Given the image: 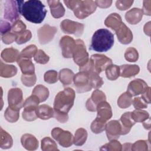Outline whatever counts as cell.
I'll return each instance as SVG.
<instances>
[{
	"label": "cell",
	"instance_id": "1",
	"mask_svg": "<svg viewBox=\"0 0 151 151\" xmlns=\"http://www.w3.org/2000/svg\"><path fill=\"white\" fill-rule=\"evenodd\" d=\"M44 5L39 0H29L24 2L21 9V14L26 20L34 23H41L47 14Z\"/></svg>",
	"mask_w": 151,
	"mask_h": 151
},
{
	"label": "cell",
	"instance_id": "2",
	"mask_svg": "<svg viewBox=\"0 0 151 151\" xmlns=\"http://www.w3.org/2000/svg\"><path fill=\"white\" fill-rule=\"evenodd\" d=\"M114 35L107 29H99L93 34L90 50L97 52H106L114 44Z\"/></svg>",
	"mask_w": 151,
	"mask_h": 151
},
{
	"label": "cell",
	"instance_id": "3",
	"mask_svg": "<svg viewBox=\"0 0 151 151\" xmlns=\"http://www.w3.org/2000/svg\"><path fill=\"white\" fill-rule=\"evenodd\" d=\"M65 5L74 12L78 19H84L95 12L97 5L94 1L71 0L64 1Z\"/></svg>",
	"mask_w": 151,
	"mask_h": 151
},
{
	"label": "cell",
	"instance_id": "4",
	"mask_svg": "<svg viewBox=\"0 0 151 151\" xmlns=\"http://www.w3.org/2000/svg\"><path fill=\"white\" fill-rule=\"evenodd\" d=\"M76 97L74 90L70 87L60 91L55 97L53 109L55 111L68 113L73 107Z\"/></svg>",
	"mask_w": 151,
	"mask_h": 151
},
{
	"label": "cell",
	"instance_id": "5",
	"mask_svg": "<svg viewBox=\"0 0 151 151\" xmlns=\"http://www.w3.org/2000/svg\"><path fill=\"white\" fill-rule=\"evenodd\" d=\"M24 4L23 1H6L4 5V18L11 22L19 19L21 6Z\"/></svg>",
	"mask_w": 151,
	"mask_h": 151
},
{
	"label": "cell",
	"instance_id": "6",
	"mask_svg": "<svg viewBox=\"0 0 151 151\" xmlns=\"http://www.w3.org/2000/svg\"><path fill=\"white\" fill-rule=\"evenodd\" d=\"M76 45L73 54V58L74 63L80 67L84 65L90 58L83 41L78 39L76 40Z\"/></svg>",
	"mask_w": 151,
	"mask_h": 151
},
{
	"label": "cell",
	"instance_id": "7",
	"mask_svg": "<svg viewBox=\"0 0 151 151\" xmlns=\"http://www.w3.org/2000/svg\"><path fill=\"white\" fill-rule=\"evenodd\" d=\"M73 82L76 90L78 93H86L92 89L90 82L89 74L87 71H80L74 75Z\"/></svg>",
	"mask_w": 151,
	"mask_h": 151
},
{
	"label": "cell",
	"instance_id": "8",
	"mask_svg": "<svg viewBox=\"0 0 151 151\" xmlns=\"http://www.w3.org/2000/svg\"><path fill=\"white\" fill-rule=\"evenodd\" d=\"M51 136L64 147H68L73 144V136L69 131L55 127L51 131Z\"/></svg>",
	"mask_w": 151,
	"mask_h": 151
},
{
	"label": "cell",
	"instance_id": "9",
	"mask_svg": "<svg viewBox=\"0 0 151 151\" xmlns=\"http://www.w3.org/2000/svg\"><path fill=\"white\" fill-rule=\"evenodd\" d=\"M90 61L94 72L100 74L110 65L112 64V60L105 55L95 54L91 56Z\"/></svg>",
	"mask_w": 151,
	"mask_h": 151
},
{
	"label": "cell",
	"instance_id": "10",
	"mask_svg": "<svg viewBox=\"0 0 151 151\" xmlns=\"http://www.w3.org/2000/svg\"><path fill=\"white\" fill-rule=\"evenodd\" d=\"M60 27L65 34H73L77 37H80L83 33L84 25L70 19H64L61 22Z\"/></svg>",
	"mask_w": 151,
	"mask_h": 151
},
{
	"label": "cell",
	"instance_id": "11",
	"mask_svg": "<svg viewBox=\"0 0 151 151\" xmlns=\"http://www.w3.org/2000/svg\"><path fill=\"white\" fill-rule=\"evenodd\" d=\"M8 102L9 106L21 109L24 106L22 91L19 88H11L8 93Z\"/></svg>",
	"mask_w": 151,
	"mask_h": 151
},
{
	"label": "cell",
	"instance_id": "12",
	"mask_svg": "<svg viewBox=\"0 0 151 151\" xmlns=\"http://www.w3.org/2000/svg\"><path fill=\"white\" fill-rule=\"evenodd\" d=\"M57 31V29L54 27L45 24L38 29V37L41 44H46L50 42L54 38Z\"/></svg>",
	"mask_w": 151,
	"mask_h": 151
},
{
	"label": "cell",
	"instance_id": "13",
	"mask_svg": "<svg viewBox=\"0 0 151 151\" xmlns=\"http://www.w3.org/2000/svg\"><path fill=\"white\" fill-rule=\"evenodd\" d=\"M76 40L73 38L65 35L60 41V46L62 50V55L64 58H73V54L76 47Z\"/></svg>",
	"mask_w": 151,
	"mask_h": 151
},
{
	"label": "cell",
	"instance_id": "14",
	"mask_svg": "<svg viewBox=\"0 0 151 151\" xmlns=\"http://www.w3.org/2000/svg\"><path fill=\"white\" fill-rule=\"evenodd\" d=\"M106 100V96L104 92L96 89L86 103V109L90 111H96L97 106L101 101Z\"/></svg>",
	"mask_w": 151,
	"mask_h": 151
},
{
	"label": "cell",
	"instance_id": "15",
	"mask_svg": "<svg viewBox=\"0 0 151 151\" xmlns=\"http://www.w3.org/2000/svg\"><path fill=\"white\" fill-rule=\"evenodd\" d=\"M106 132L109 140H117L122 135V126L119 120H111L107 123Z\"/></svg>",
	"mask_w": 151,
	"mask_h": 151
},
{
	"label": "cell",
	"instance_id": "16",
	"mask_svg": "<svg viewBox=\"0 0 151 151\" xmlns=\"http://www.w3.org/2000/svg\"><path fill=\"white\" fill-rule=\"evenodd\" d=\"M117 39L121 44H129L133 40V34L131 30L122 22L119 28L115 31Z\"/></svg>",
	"mask_w": 151,
	"mask_h": 151
},
{
	"label": "cell",
	"instance_id": "17",
	"mask_svg": "<svg viewBox=\"0 0 151 151\" xmlns=\"http://www.w3.org/2000/svg\"><path fill=\"white\" fill-rule=\"evenodd\" d=\"M147 87V84L143 80L137 78L130 82L127 91L132 96H136L141 94Z\"/></svg>",
	"mask_w": 151,
	"mask_h": 151
},
{
	"label": "cell",
	"instance_id": "18",
	"mask_svg": "<svg viewBox=\"0 0 151 151\" xmlns=\"http://www.w3.org/2000/svg\"><path fill=\"white\" fill-rule=\"evenodd\" d=\"M96 111H97V117L106 121L110 119L113 115L111 107L106 101L100 102L97 106Z\"/></svg>",
	"mask_w": 151,
	"mask_h": 151
},
{
	"label": "cell",
	"instance_id": "19",
	"mask_svg": "<svg viewBox=\"0 0 151 151\" xmlns=\"http://www.w3.org/2000/svg\"><path fill=\"white\" fill-rule=\"evenodd\" d=\"M122 126V134L124 135L130 131L132 126L136 123L134 120L133 119L131 112L127 111L123 114L119 120Z\"/></svg>",
	"mask_w": 151,
	"mask_h": 151
},
{
	"label": "cell",
	"instance_id": "20",
	"mask_svg": "<svg viewBox=\"0 0 151 151\" xmlns=\"http://www.w3.org/2000/svg\"><path fill=\"white\" fill-rule=\"evenodd\" d=\"M21 142L22 146L28 150H35L38 147V141L32 134L26 133L22 136Z\"/></svg>",
	"mask_w": 151,
	"mask_h": 151
},
{
	"label": "cell",
	"instance_id": "21",
	"mask_svg": "<svg viewBox=\"0 0 151 151\" xmlns=\"http://www.w3.org/2000/svg\"><path fill=\"white\" fill-rule=\"evenodd\" d=\"M143 15V13L141 9L133 8L126 13L125 19L129 24L135 25L142 20Z\"/></svg>",
	"mask_w": 151,
	"mask_h": 151
},
{
	"label": "cell",
	"instance_id": "22",
	"mask_svg": "<svg viewBox=\"0 0 151 151\" xmlns=\"http://www.w3.org/2000/svg\"><path fill=\"white\" fill-rule=\"evenodd\" d=\"M17 64L19 66L22 74H35V67L31 59L18 57Z\"/></svg>",
	"mask_w": 151,
	"mask_h": 151
},
{
	"label": "cell",
	"instance_id": "23",
	"mask_svg": "<svg viewBox=\"0 0 151 151\" xmlns=\"http://www.w3.org/2000/svg\"><path fill=\"white\" fill-rule=\"evenodd\" d=\"M50 8L51 14L55 18H60L64 15L65 9L60 1H47Z\"/></svg>",
	"mask_w": 151,
	"mask_h": 151
},
{
	"label": "cell",
	"instance_id": "24",
	"mask_svg": "<svg viewBox=\"0 0 151 151\" xmlns=\"http://www.w3.org/2000/svg\"><path fill=\"white\" fill-rule=\"evenodd\" d=\"M120 76L124 78H130L137 75L140 71V68L137 65L123 64L119 66Z\"/></svg>",
	"mask_w": 151,
	"mask_h": 151
},
{
	"label": "cell",
	"instance_id": "25",
	"mask_svg": "<svg viewBox=\"0 0 151 151\" xmlns=\"http://www.w3.org/2000/svg\"><path fill=\"white\" fill-rule=\"evenodd\" d=\"M122 22L120 15L117 13L110 14L104 21L105 25L114 31L119 28Z\"/></svg>",
	"mask_w": 151,
	"mask_h": 151
},
{
	"label": "cell",
	"instance_id": "26",
	"mask_svg": "<svg viewBox=\"0 0 151 151\" xmlns=\"http://www.w3.org/2000/svg\"><path fill=\"white\" fill-rule=\"evenodd\" d=\"M19 55V53L18 50L12 47L5 48L1 52V57L2 60L7 63L17 61Z\"/></svg>",
	"mask_w": 151,
	"mask_h": 151
},
{
	"label": "cell",
	"instance_id": "27",
	"mask_svg": "<svg viewBox=\"0 0 151 151\" xmlns=\"http://www.w3.org/2000/svg\"><path fill=\"white\" fill-rule=\"evenodd\" d=\"M74 73L72 70L68 68L61 69L59 72L58 78L60 82L64 86H68L73 81Z\"/></svg>",
	"mask_w": 151,
	"mask_h": 151
},
{
	"label": "cell",
	"instance_id": "28",
	"mask_svg": "<svg viewBox=\"0 0 151 151\" xmlns=\"http://www.w3.org/2000/svg\"><path fill=\"white\" fill-rule=\"evenodd\" d=\"M0 76L4 78H10L15 76L17 73V68L13 65H8L0 62Z\"/></svg>",
	"mask_w": 151,
	"mask_h": 151
},
{
	"label": "cell",
	"instance_id": "29",
	"mask_svg": "<svg viewBox=\"0 0 151 151\" xmlns=\"http://www.w3.org/2000/svg\"><path fill=\"white\" fill-rule=\"evenodd\" d=\"M38 117L42 120H47L54 117V109L47 104L38 106L37 110Z\"/></svg>",
	"mask_w": 151,
	"mask_h": 151
},
{
	"label": "cell",
	"instance_id": "30",
	"mask_svg": "<svg viewBox=\"0 0 151 151\" xmlns=\"http://www.w3.org/2000/svg\"><path fill=\"white\" fill-rule=\"evenodd\" d=\"M24 109L22 111V118L28 122H32L38 118L37 110L38 107L34 106H24Z\"/></svg>",
	"mask_w": 151,
	"mask_h": 151
},
{
	"label": "cell",
	"instance_id": "31",
	"mask_svg": "<svg viewBox=\"0 0 151 151\" xmlns=\"http://www.w3.org/2000/svg\"><path fill=\"white\" fill-rule=\"evenodd\" d=\"M32 94L38 97L40 103H41L45 101L48 99L49 96V90L43 85L38 84L34 88Z\"/></svg>",
	"mask_w": 151,
	"mask_h": 151
},
{
	"label": "cell",
	"instance_id": "32",
	"mask_svg": "<svg viewBox=\"0 0 151 151\" xmlns=\"http://www.w3.org/2000/svg\"><path fill=\"white\" fill-rule=\"evenodd\" d=\"M87 138V132L84 128L78 129L73 137V143L76 146H81L83 145Z\"/></svg>",
	"mask_w": 151,
	"mask_h": 151
},
{
	"label": "cell",
	"instance_id": "33",
	"mask_svg": "<svg viewBox=\"0 0 151 151\" xmlns=\"http://www.w3.org/2000/svg\"><path fill=\"white\" fill-rule=\"evenodd\" d=\"M12 145L13 140L11 136L1 127V148L3 149H9L12 146Z\"/></svg>",
	"mask_w": 151,
	"mask_h": 151
},
{
	"label": "cell",
	"instance_id": "34",
	"mask_svg": "<svg viewBox=\"0 0 151 151\" xmlns=\"http://www.w3.org/2000/svg\"><path fill=\"white\" fill-rule=\"evenodd\" d=\"M19 109L8 106L4 113L5 119L10 123L16 122L19 117Z\"/></svg>",
	"mask_w": 151,
	"mask_h": 151
},
{
	"label": "cell",
	"instance_id": "35",
	"mask_svg": "<svg viewBox=\"0 0 151 151\" xmlns=\"http://www.w3.org/2000/svg\"><path fill=\"white\" fill-rule=\"evenodd\" d=\"M106 124L107 121L97 117L91 123L90 128L94 133H100L105 130Z\"/></svg>",
	"mask_w": 151,
	"mask_h": 151
},
{
	"label": "cell",
	"instance_id": "36",
	"mask_svg": "<svg viewBox=\"0 0 151 151\" xmlns=\"http://www.w3.org/2000/svg\"><path fill=\"white\" fill-rule=\"evenodd\" d=\"M132 101V96L126 91L122 94L118 98L117 105L122 109H126L131 106Z\"/></svg>",
	"mask_w": 151,
	"mask_h": 151
},
{
	"label": "cell",
	"instance_id": "37",
	"mask_svg": "<svg viewBox=\"0 0 151 151\" xmlns=\"http://www.w3.org/2000/svg\"><path fill=\"white\" fill-rule=\"evenodd\" d=\"M105 70L106 77L109 80H116L120 76V68L116 65L111 64Z\"/></svg>",
	"mask_w": 151,
	"mask_h": 151
},
{
	"label": "cell",
	"instance_id": "38",
	"mask_svg": "<svg viewBox=\"0 0 151 151\" xmlns=\"http://www.w3.org/2000/svg\"><path fill=\"white\" fill-rule=\"evenodd\" d=\"M41 149L43 151L58 150L55 142L49 137H45L41 140Z\"/></svg>",
	"mask_w": 151,
	"mask_h": 151
},
{
	"label": "cell",
	"instance_id": "39",
	"mask_svg": "<svg viewBox=\"0 0 151 151\" xmlns=\"http://www.w3.org/2000/svg\"><path fill=\"white\" fill-rule=\"evenodd\" d=\"M88 73L89 74L90 82L92 88L98 89L100 88L104 83L102 78L99 76V74L94 72L93 71H89Z\"/></svg>",
	"mask_w": 151,
	"mask_h": 151
},
{
	"label": "cell",
	"instance_id": "40",
	"mask_svg": "<svg viewBox=\"0 0 151 151\" xmlns=\"http://www.w3.org/2000/svg\"><path fill=\"white\" fill-rule=\"evenodd\" d=\"M131 115L135 122H143L149 117L147 111L142 109H136L131 112Z\"/></svg>",
	"mask_w": 151,
	"mask_h": 151
},
{
	"label": "cell",
	"instance_id": "41",
	"mask_svg": "<svg viewBox=\"0 0 151 151\" xmlns=\"http://www.w3.org/2000/svg\"><path fill=\"white\" fill-rule=\"evenodd\" d=\"M100 150H111L120 151L122 150V145L117 140H111L108 143L102 146L100 149Z\"/></svg>",
	"mask_w": 151,
	"mask_h": 151
},
{
	"label": "cell",
	"instance_id": "42",
	"mask_svg": "<svg viewBox=\"0 0 151 151\" xmlns=\"http://www.w3.org/2000/svg\"><path fill=\"white\" fill-rule=\"evenodd\" d=\"M37 51H38V49L36 45L31 44L27 46L24 50H22L21 53L19 54V56L21 57L31 59L33 57H34Z\"/></svg>",
	"mask_w": 151,
	"mask_h": 151
},
{
	"label": "cell",
	"instance_id": "43",
	"mask_svg": "<svg viewBox=\"0 0 151 151\" xmlns=\"http://www.w3.org/2000/svg\"><path fill=\"white\" fill-rule=\"evenodd\" d=\"M125 59L129 62H136L139 58V54L137 50L133 47L126 49L124 53Z\"/></svg>",
	"mask_w": 151,
	"mask_h": 151
},
{
	"label": "cell",
	"instance_id": "44",
	"mask_svg": "<svg viewBox=\"0 0 151 151\" xmlns=\"http://www.w3.org/2000/svg\"><path fill=\"white\" fill-rule=\"evenodd\" d=\"M31 37H32L31 32L28 29H26L23 32H21L20 34L17 35L15 42L19 45L23 44L28 42V41H29Z\"/></svg>",
	"mask_w": 151,
	"mask_h": 151
},
{
	"label": "cell",
	"instance_id": "45",
	"mask_svg": "<svg viewBox=\"0 0 151 151\" xmlns=\"http://www.w3.org/2000/svg\"><path fill=\"white\" fill-rule=\"evenodd\" d=\"M22 83L27 87L33 86L37 81V77L35 74H22L21 77Z\"/></svg>",
	"mask_w": 151,
	"mask_h": 151
},
{
	"label": "cell",
	"instance_id": "46",
	"mask_svg": "<svg viewBox=\"0 0 151 151\" xmlns=\"http://www.w3.org/2000/svg\"><path fill=\"white\" fill-rule=\"evenodd\" d=\"M34 59L37 63L41 64H47L50 60V57L42 50H38L36 52Z\"/></svg>",
	"mask_w": 151,
	"mask_h": 151
},
{
	"label": "cell",
	"instance_id": "47",
	"mask_svg": "<svg viewBox=\"0 0 151 151\" xmlns=\"http://www.w3.org/2000/svg\"><path fill=\"white\" fill-rule=\"evenodd\" d=\"M58 73L55 70H48L44 75V81L48 84H54L58 81Z\"/></svg>",
	"mask_w": 151,
	"mask_h": 151
},
{
	"label": "cell",
	"instance_id": "48",
	"mask_svg": "<svg viewBox=\"0 0 151 151\" xmlns=\"http://www.w3.org/2000/svg\"><path fill=\"white\" fill-rule=\"evenodd\" d=\"M25 24L20 19L16 21L13 23L11 27V32L15 34L16 35L26 30Z\"/></svg>",
	"mask_w": 151,
	"mask_h": 151
},
{
	"label": "cell",
	"instance_id": "49",
	"mask_svg": "<svg viewBox=\"0 0 151 151\" xmlns=\"http://www.w3.org/2000/svg\"><path fill=\"white\" fill-rule=\"evenodd\" d=\"M131 150L133 151H146L148 150V145L146 140H140L132 145Z\"/></svg>",
	"mask_w": 151,
	"mask_h": 151
},
{
	"label": "cell",
	"instance_id": "50",
	"mask_svg": "<svg viewBox=\"0 0 151 151\" xmlns=\"http://www.w3.org/2000/svg\"><path fill=\"white\" fill-rule=\"evenodd\" d=\"M133 3V1L119 0L116 2V8L120 11H124L129 9Z\"/></svg>",
	"mask_w": 151,
	"mask_h": 151
},
{
	"label": "cell",
	"instance_id": "51",
	"mask_svg": "<svg viewBox=\"0 0 151 151\" xmlns=\"http://www.w3.org/2000/svg\"><path fill=\"white\" fill-rule=\"evenodd\" d=\"M132 104L136 109H142L147 107V103L141 97H135L132 101Z\"/></svg>",
	"mask_w": 151,
	"mask_h": 151
},
{
	"label": "cell",
	"instance_id": "52",
	"mask_svg": "<svg viewBox=\"0 0 151 151\" xmlns=\"http://www.w3.org/2000/svg\"><path fill=\"white\" fill-rule=\"evenodd\" d=\"M2 40L6 44H10L14 41H15L17 35L11 31L8 32L4 35H2Z\"/></svg>",
	"mask_w": 151,
	"mask_h": 151
},
{
	"label": "cell",
	"instance_id": "53",
	"mask_svg": "<svg viewBox=\"0 0 151 151\" xmlns=\"http://www.w3.org/2000/svg\"><path fill=\"white\" fill-rule=\"evenodd\" d=\"M54 117L57 119L59 122L64 123L67 122L68 119V113H64L61 112H58L54 110Z\"/></svg>",
	"mask_w": 151,
	"mask_h": 151
},
{
	"label": "cell",
	"instance_id": "54",
	"mask_svg": "<svg viewBox=\"0 0 151 151\" xmlns=\"http://www.w3.org/2000/svg\"><path fill=\"white\" fill-rule=\"evenodd\" d=\"M11 24L6 21L1 20V25H0V28H1V35H4L8 32H10L11 31Z\"/></svg>",
	"mask_w": 151,
	"mask_h": 151
},
{
	"label": "cell",
	"instance_id": "55",
	"mask_svg": "<svg viewBox=\"0 0 151 151\" xmlns=\"http://www.w3.org/2000/svg\"><path fill=\"white\" fill-rule=\"evenodd\" d=\"M141 94H142L141 97L143 99V100L147 104H150V100H151L150 99V87L147 86Z\"/></svg>",
	"mask_w": 151,
	"mask_h": 151
},
{
	"label": "cell",
	"instance_id": "56",
	"mask_svg": "<svg viewBox=\"0 0 151 151\" xmlns=\"http://www.w3.org/2000/svg\"><path fill=\"white\" fill-rule=\"evenodd\" d=\"M150 4L151 1H144L143 9H142L143 14L150 16L151 15V9H150Z\"/></svg>",
	"mask_w": 151,
	"mask_h": 151
},
{
	"label": "cell",
	"instance_id": "57",
	"mask_svg": "<svg viewBox=\"0 0 151 151\" xmlns=\"http://www.w3.org/2000/svg\"><path fill=\"white\" fill-rule=\"evenodd\" d=\"M97 6L101 8H107L111 6L112 1H95Z\"/></svg>",
	"mask_w": 151,
	"mask_h": 151
},
{
	"label": "cell",
	"instance_id": "58",
	"mask_svg": "<svg viewBox=\"0 0 151 151\" xmlns=\"http://www.w3.org/2000/svg\"><path fill=\"white\" fill-rule=\"evenodd\" d=\"M144 32L148 36L150 35V22H148L144 26Z\"/></svg>",
	"mask_w": 151,
	"mask_h": 151
},
{
	"label": "cell",
	"instance_id": "59",
	"mask_svg": "<svg viewBox=\"0 0 151 151\" xmlns=\"http://www.w3.org/2000/svg\"><path fill=\"white\" fill-rule=\"evenodd\" d=\"M132 143H126L122 145V150H131V146H132Z\"/></svg>",
	"mask_w": 151,
	"mask_h": 151
}]
</instances>
